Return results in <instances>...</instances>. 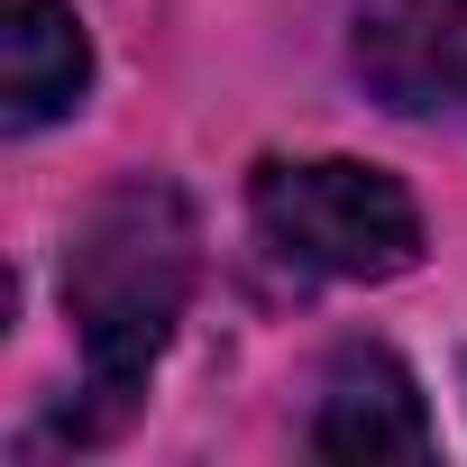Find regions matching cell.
Returning a JSON list of instances; mask_svg holds the SVG:
<instances>
[{"mask_svg": "<svg viewBox=\"0 0 467 467\" xmlns=\"http://www.w3.org/2000/svg\"><path fill=\"white\" fill-rule=\"evenodd\" d=\"M348 65L403 119L467 110V0H358Z\"/></svg>", "mask_w": 467, "mask_h": 467, "instance_id": "3", "label": "cell"}, {"mask_svg": "<svg viewBox=\"0 0 467 467\" xmlns=\"http://www.w3.org/2000/svg\"><path fill=\"white\" fill-rule=\"evenodd\" d=\"M257 239L275 257H294L303 275H339V285H385L421 257V211L385 165L358 156H266L248 183Z\"/></svg>", "mask_w": 467, "mask_h": 467, "instance_id": "2", "label": "cell"}, {"mask_svg": "<svg viewBox=\"0 0 467 467\" xmlns=\"http://www.w3.org/2000/svg\"><path fill=\"white\" fill-rule=\"evenodd\" d=\"M192 266H202L192 211L156 174L110 183L74 220V248H65V312H74V348H83V394L65 412L74 449L110 440L138 412L147 367L165 358V339L192 303Z\"/></svg>", "mask_w": 467, "mask_h": 467, "instance_id": "1", "label": "cell"}, {"mask_svg": "<svg viewBox=\"0 0 467 467\" xmlns=\"http://www.w3.org/2000/svg\"><path fill=\"white\" fill-rule=\"evenodd\" d=\"M312 449H321V458H421V449H431V412H421L403 358H385V348H339L330 376H321Z\"/></svg>", "mask_w": 467, "mask_h": 467, "instance_id": "4", "label": "cell"}, {"mask_svg": "<svg viewBox=\"0 0 467 467\" xmlns=\"http://www.w3.org/2000/svg\"><path fill=\"white\" fill-rule=\"evenodd\" d=\"M92 92V37L65 0H0V129H47Z\"/></svg>", "mask_w": 467, "mask_h": 467, "instance_id": "5", "label": "cell"}]
</instances>
